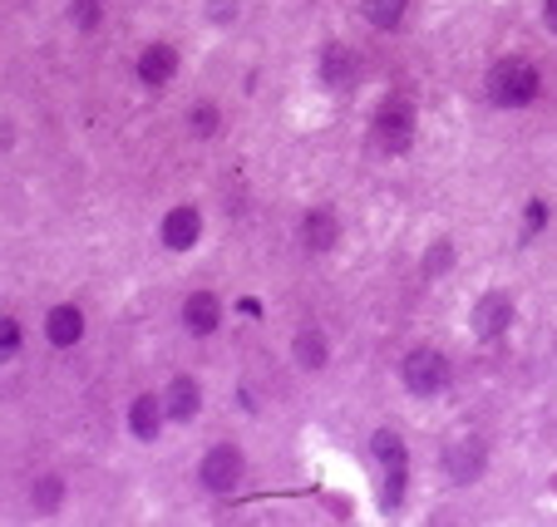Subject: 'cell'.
<instances>
[{"instance_id":"obj_20","label":"cell","mask_w":557,"mask_h":527,"mask_svg":"<svg viewBox=\"0 0 557 527\" xmlns=\"http://www.w3.org/2000/svg\"><path fill=\"white\" fill-rule=\"evenodd\" d=\"M70 15L79 30H99V21H104V0H70Z\"/></svg>"},{"instance_id":"obj_11","label":"cell","mask_w":557,"mask_h":527,"mask_svg":"<svg viewBox=\"0 0 557 527\" xmlns=\"http://www.w3.org/2000/svg\"><path fill=\"white\" fill-rule=\"evenodd\" d=\"M163 419H169V410H163V400H158V394H138V400L128 404V434H134V439H144V443L158 439Z\"/></svg>"},{"instance_id":"obj_26","label":"cell","mask_w":557,"mask_h":527,"mask_svg":"<svg viewBox=\"0 0 557 527\" xmlns=\"http://www.w3.org/2000/svg\"><path fill=\"white\" fill-rule=\"evenodd\" d=\"M543 21H547V30L557 35V0H543Z\"/></svg>"},{"instance_id":"obj_27","label":"cell","mask_w":557,"mask_h":527,"mask_svg":"<svg viewBox=\"0 0 557 527\" xmlns=\"http://www.w3.org/2000/svg\"><path fill=\"white\" fill-rule=\"evenodd\" d=\"M208 15H218V21H232V0H218V5H208Z\"/></svg>"},{"instance_id":"obj_18","label":"cell","mask_w":557,"mask_h":527,"mask_svg":"<svg viewBox=\"0 0 557 527\" xmlns=\"http://www.w3.org/2000/svg\"><path fill=\"white\" fill-rule=\"evenodd\" d=\"M405 484H410V464H395V468H385V488H380V507H395L405 503Z\"/></svg>"},{"instance_id":"obj_16","label":"cell","mask_w":557,"mask_h":527,"mask_svg":"<svg viewBox=\"0 0 557 527\" xmlns=\"http://www.w3.org/2000/svg\"><path fill=\"white\" fill-rule=\"evenodd\" d=\"M360 11H366V21L375 30H395L405 21V11H410V0H360Z\"/></svg>"},{"instance_id":"obj_7","label":"cell","mask_w":557,"mask_h":527,"mask_svg":"<svg viewBox=\"0 0 557 527\" xmlns=\"http://www.w3.org/2000/svg\"><path fill=\"white\" fill-rule=\"evenodd\" d=\"M508 326H513V301H508L504 291L479 296V306H473V336H479V340H498Z\"/></svg>"},{"instance_id":"obj_15","label":"cell","mask_w":557,"mask_h":527,"mask_svg":"<svg viewBox=\"0 0 557 527\" xmlns=\"http://www.w3.org/2000/svg\"><path fill=\"white\" fill-rule=\"evenodd\" d=\"M292 355H296V365L301 369H321L326 365V355H331V346H326L321 330H301V336L292 340Z\"/></svg>"},{"instance_id":"obj_9","label":"cell","mask_w":557,"mask_h":527,"mask_svg":"<svg viewBox=\"0 0 557 527\" xmlns=\"http://www.w3.org/2000/svg\"><path fill=\"white\" fill-rule=\"evenodd\" d=\"M45 340H50L54 350H70L85 340V311L79 306H54L50 316H45Z\"/></svg>"},{"instance_id":"obj_4","label":"cell","mask_w":557,"mask_h":527,"mask_svg":"<svg viewBox=\"0 0 557 527\" xmlns=\"http://www.w3.org/2000/svg\"><path fill=\"white\" fill-rule=\"evenodd\" d=\"M243 474H247V459L232 443H212L208 454H202V488L208 493H232V488L243 484Z\"/></svg>"},{"instance_id":"obj_21","label":"cell","mask_w":557,"mask_h":527,"mask_svg":"<svg viewBox=\"0 0 557 527\" xmlns=\"http://www.w3.org/2000/svg\"><path fill=\"white\" fill-rule=\"evenodd\" d=\"M188 118H193V134H198V138H212V134H218V128H222L218 104H198Z\"/></svg>"},{"instance_id":"obj_12","label":"cell","mask_w":557,"mask_h":527,"mask_svg":"<svg viewBox=\"0 0 557 527\" xmlns=\"http://www.w3.org/2000/svg\"><path fill=\"white\" fill-rule=\"evenodd\" d=\"M163 410H169V419L173 424H188L193 414L202 410V390H198V380L193 375H178V380L163 390Z\"/></svg>"},{"instance_id":"obj_10","label":"cell","mask_w":557,"mask_h":527,"mask_svg":"<svg viewBox=\"0 0 557 527\" xmlns=\"http://www.w3.org/2000/svg\"><path fill=\"white\" fill-rule=\"evenodd\" d=\"M183 326H188V336H212L222 326V301L212 291H193L183 301Z\"/></svg>"},{"instance_id":"obj_25","label":"cell","mask_w":557,"mask_h":527,"mask_svg":"<svg viewBox=\"0 0 557 527\" xmlns=\"http://www.w3.org/2000/svg\"><path fill=\"white\" fill-rule=\"evenodd\" d=\"M237 316L262 321V301H257V296H243V301H237Z\"/></svg>"},{"instance_id":"obj_6","label":"cell","mask_w":557,"mask_h":527,"mask_svg":"<svg viewBox=\"0 0 557 527\" xmlns=\"http://www.w3.org/2000/svg\"><path fill=\"white\" fill-rule=\"evenodd\" d=\"M484 464H488V449H484V439H473V434H463L459 443L444 449V474H449L454 484H473V478L484 474Z\"/></svg>"},{"instance_id":"obj_3","label":"cell","mask_w":557,"mask_h":527,"mask_svg":"<svg viewBox=\"0 0 557 527\" xmlns=\"http://www.w3.org/2000/svg\"><path fill=\"white\" fill-rule=\"evenodd\" d=\"M400 375H405V390L420 394V400H430V394H440L444 385H449V360H444L440 350L424 346V350H414V355L405 360Z\"/></svg>"},{"instance_id":"obj_13","label":"cell","mask_w":557,"mask_h":527,"mask_svg":"<svg viewBox=\"0 0 557 527\" xmlns=\"http://www.w3.org/2000/svg\"><path fill=\"white\" fill-rule=\"evenodd\" d=\"M336 237H341V222H336V212L331 208H311L301 217V242L311 247V252H331Z\"/></svg>"},{"instance_id":"obj_22","label":"cell","mask_w":557,"mask_h":527,"mask_svg":"<svg viewBox=\"0 0 557 527\" xmlns=\"http://www.w3.org/2000/svg\"><path fill=\"white\" fill-rule=\"evenodd\" d=\"M21 350V321L15 316H0V365Z\"/></svg>"},{"instance_id":"obj_1","label":"cell","mask_w":557,"mask_h":527,"mask_svg":"<svg viewBox=\"0 0 557 527\" xmlns=\"http://www.w3.org/2000/svg\"><path fill=\"white\" fill-rule=\"evenodd\" d=\"M537 89H543V74L528 60H498L488 70V99L498 109H528L537 99Z\"/></svg>"},{"instance_id":"obj_17","label":"cell","mask_w":557,"mask_h":527,"mask_svg":"<svg viewBox=\"0 0 557 527\" xmlns=\"http://www.w3.org/2000/svg\"><path fill=\"white\" fill-rule=\"evenodd\" d=\"M370 454H375L385 468H395V464H410V459H405V443H400V434H395V429H380L375 439H370Z\"/></svg>"},{"instance_id":"obj_5","label":"cell","mask_w":557,"mask_h":527,"mask_svg":"<svg viewBox=\"0 0 557 527\" xmlns=\"http://www.w3.org/2000/svg\"><path fill=\"white\" fill-rule=\"evenodd\" d=\"M134 74H138V85H144V89H163L173 74H178V50H173V45H163V40L144 45V50H138V60H134Z\"/></svg>"},{"instance_id":"obj_14","label":"cell","mask_w":557,"mask_h":527,"mask_svg":"<svg viewBox=\"0 0 557 527\" xmlns=\"http://www.w3.org/2000/svg\"><path fill=\"white\" fill-rule=\"evenodd\" d=\"M321 79H326L331 89H350L360 79V60L346 45H326V54H321Z\"/></svg>"},{"instance_id":"obj_23","label":"cell","mask_w":557,"mask_h":527,"mask_svg":"<svg viewBox=\"0 0 557 527\" xmlns=\"http://www.w3.org/2000/svg\"><path fill=\"white\" fill-rule=\"evenodd\" d=\"M449 262H454V247H449V242H434V252L424 256V272H430V276H440Z\"/></svg>"},{"instance_id":"obj_19","label":"cell","mask_w":557,"mask_h":527,"mask_svg":"<svg viewBox=\"0 0 557 527\" xmlns=\"http://www.w3.org/2000/svg\"><path fill=\"white\" fill-rule=\"evenodd\" d=\"M30 503H35V513H45L50 517L54 507L64 503V484H60V474H45L40 484H35V493H30Z\"/></svg>"},{"instance_id":"obj_24","label":"cell","mask_w":557,"mask_h":527,"mask_svg":"<svg viewBox=\"0 0 557 527\" xmlns=\"http://www.w3.org/2000/svg\"><path fill=\"white\" fill-rule=\"evenodd\" d=\"M543 222H547V202H528V212H523V233L533 237V233H543Z\"/></svg>"},{"instance_id":"obj_8","label":"cell","mask_w":557,"mask_h":527,"mask_svg":"<svg viewBox=\"0 0 557 527\" xmlns=\"http://www.w3.org/2000/svg\"><path fill=\"white\" fill-rule=\"evenodd\" d=\"M198 237H202V212L178 202V208L163 217V247H169V252H193Z\"/></svg>"},{"instance_id":"obj_2","label":"cell","mask_w":557,"mask_h":527,"mask_svg":"<svg viewBox=\"0 0 557 527\" xmlns=\"http://www.w3.org/2000/svg\"><path fill=\"white\" fill-rule=\"evenodd\" d=\"M370 138H375L380 153H410L414 143V109L410 99H385V104L375 109V124H370Z\"/></svg>"}]
</instances>
